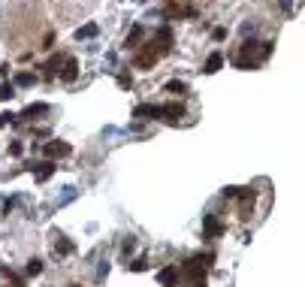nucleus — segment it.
<instances>
[{
    "label": "nucleus",
    "instance_id": "nucleus-3",
    "mask_svg": "<svg viewBox=\"0 0 305 287\" xmlns=\"http://www.w3.org/2000/svg\"><path fill=\"white\" fill-rule=\"evenodd\" d=\"M157 58H160V52H154V46H148L142 55H136V67H151Z\"/></svg>",
    "mask_w": 305,
    "mask_h": 287
},
{
    "label": "nucleus",
    "instance_id": "nucleus-4",
    "mask_svg": "<svg viewBox=\"0 0 305 287\" xmlns=\"http://www.w3.org/2000/svg\"><path fill=\"white\" fill-rule=\"evenodd\" d=\"M76 76H79V64H76L73 58H67V61H64V70H61V79H64V82H73Z\"/></svg>",
    "mask_w": 305,
    "mask_h": 287
},
{
    "label": "nucleus",
    "instance_id": "nucleus-11",
    "mask_svg": "<svg viewBox=\"0 0 305 287\" xmlns=\"http://www.w3.org/2000/svg\"><path fill=\"white\" fill-rule=\"evenodd\" d=\"M94 33H97V25H85V28H79V31H76V36H79V39H82V36L88 39V36H94Z\"/></svg>",
    "mask_w": 305,
    "mask_h": 287
},
{
    "label": "nucleus",
    "instance_id": "nucleus-15",
    "mask_svg": "<svg viewBox=\"0 0 305 287\" xmlns=\"http://www.w3.org/2000/svg\"><path fill=\"white\" fill-rule=\"evenodd\" d=\"M39 272H42V263H39V260H31V263H28V275H39Z\"/></svg>",
    "mask_w": 305,
    "mask_h": 287
},
{
    "label": "nucleus",
    "instance_id": "nucleus-7",
    "mask_svg": "<svg viewBox=\"0 0 305 287\" xmlns=\"http://www.w3.org/2000/svg\"><path fill=\"white\" fill-rule=\"evenodd\" d=\"M133 115H136V118H145V115L160 118V109H157V106H145V103H142V106H136V109H133Z\"/></svg>",
    "mask_w": 305,
    "mask_h": 287
},
{
    "label": "nucleus",
    "instance_id": "nucleus-9",
    "mask_svg": "<svg viewBox=\"0 0 305 287\" xmlns=\"http://www.w3.org/2000/svg\"><path fill=\"white\" fill-rule=\"evenodd\" d=\"M52 172H55V163H39V169H36V179H39V182H45Z\"/></svg>",
    "mask_w": 305,
    "mask_h": 287
},
{
    "label": "nucleus",
    "instance_id": "nucleus-6",
    "mask_svg": "<svg viewBox=\"0 0 305 287\" xmlns=\"http://www.w3.org/2000/svg\"><path fill=\"white\" fill-rule=\"evenodd\" d=\"M221 67H224V55H221V52H215V55H208V61H205V73H218V70H221Z\"/></svg>",
    "mask_w": 305,
    "mask_h": 287
},
{
    "label": "nucleus",
    "instance_id": "nucleus-13",
    "mask_svg": "<svg viewBox=\"0 0 305 287\" xmlns=\"http://www.w3.org/2000/svg\"><path fill=\"white\" fill-rule=\"evenodd\" d=\"M167 91H170V94H184V82H170Z\"/></svg>",
    "mask_w": 305,
    "mask_h": 287
},
{
    "label": "nucleus",
    "instance_id": "nucleus-8",
    "mask_svg": "<svg viewBox=\"0 0 305 287\" xmlns=\"http://www.w3.org/2000/svg\"><path fill=\"white\" fill-rule=\"evenodd\" d=\"M205 233H208V236H221V233H224V227H221V224L215 221V218H212V215H208V218H205Z\"/></svg>",
    "mask_w": 305,
    "mask_h": 287
},
{
    "label": "nucleus",
    "instance_id": "nucleus-2",
    "mask_svg": "<svg viewBox=\"0 0 305 287\" xmlns=\"http://www.w3.org/2000/svg\"><path fill=\"white\" fill-rule=\"evenodd\" d=\"M157 281H160L163 287H175V284H178V266H167V269H160Z\"/></svg>",
    "mask_w": 305,
    "mask_h": 287
},
{
    "label": "nucleus",
    "instance_id": "nucleus-10",
    "mask_svg": "<svg viewBox=\"0 0 305 287\" xmlns=\"http://www.w3.org/2000/svg\"><path fill=\"white\" fill-rule=\"evenodd\" d=\"M73 251V245H69L64 236H58V242H55V254H69Z\"/></svg>",
    "mask_w": 305,
    "mask_h": 287
},
{
    "label": "nucleus",
    "instance_id": "nucleus-16",
    "mask_svg": "<svg viewBox=\"0 0 305 287\" xmlns=\"http://www.w3.org/2000/svg\"><path fill=\"white\" fill-rule=\"evenodd\" d=\"M15 91H12V85H0V100H12Z\"/></svg>",
    "mask_w": 305,
    "mask_h": 287
},
{
    "label": "nucleus",
    "instance_id": "nucleus-17",
    "mask_svg": "<svg viewBox=\"0 0 305 287\" xmlns=\"http://www.w3.org/2000/svg\"><path fill=\"white\" fill-rule=\"evenodd\" d=\"M15 82H18V85H34V76H31V73H21Z\"/></svg>",
    "mask_w": 305,
    "mask_h": 287
},
{
    "label": "nucleus",
    "instance_id": "nucleus-1",
    "mask_svg": "<svg viewBox=\"0 0 305 287\" xmlns=\"http://www.w3.org/2000/svg\"><path fill=\"white\" fill-rule=\"evenodd\" d=\"M69 151H73L69 142H61V139H55V142L45 145V154H49V158H67Z\"/></svg>",
    "mask_w": 305,
    "mask_h": 287
},
{
    "label": "nucleus",
    "instance_id": "nucleus-5",
    "mask_svg": "<svg viewBox=\"0 0 305 287\" xmlns=\"http://www.w3.org/2000/svg\"><path fill=\"white\" fill-rule=\"evenodd\" d=\"M160 109V115H167V118H181L184 115V106H178V103H167V106H157Z\"/></svg>",
    "mask_w": 305,
    "mask_h": 287
},
{
    "label": "nucleus",
    "instance_id": "nucleus-18",
    "mask_svg": "<svg viewBox=\"0 0 305 287\" xmlns=\"http://www.w3.org/2000/svg\"><path fill=\"white\" fill-rule=\"evenodd\" d=\"M39 112H45V106H42V103H39V106H31L25 115H39Z\"/></svg>",
    "mask_w": 305,
    "mask_h": 287
},
{
    "label": "nucleus",
    "instance_id": "nucleus-12",
    "mask_svg": "<svg viewBox=\"0 0 305 287\" xmlns=\"http://www.w3.org/2000/svg\"><path fill=\"white\" fill-rule=\"evenodd\" d=\"M170 42H172L170 31H160V52H170Z\"/></svg>",
    "mask_w": 305,
    "mask_h": 287
},
{
    "label": "nucleus",
    "instance_id": "nucleus-14",
    "mask_svg": "<svg viewBox=\"0 0 305 287\" xmlns=\"http://www.w3.org/2000/svg\"><path fill=\"white\" fill-rule=\"evenodd\" d=\"M127 266H130L133 272H142V269L148 266V260H145V257H139V260H133V263H127Z\"/></svg>",
    "mask_w": 305,
    "mask_h": 287
}]
</instances>
